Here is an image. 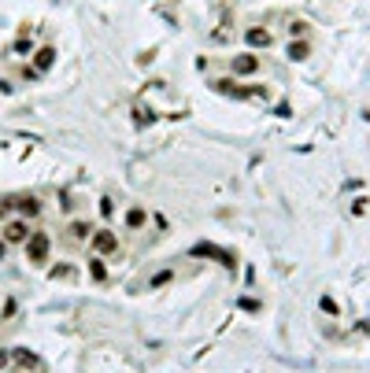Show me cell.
<instances>
[{
    "instance_id": "obj_1",
    "label": "cell",
    "mask_w": 370,
    "mask_h": 373,
    "mask_svg": "<svg viewBox=\"0 0 370 373\" xmlns=\"http://www.w3.org/2000/svg\"><path fill=\"white\" fill-rule=\"evenodd\" d=\"M48 248H52V240H48L45 233H30L26 255H30V263H34V266H45L48 263Z\"/></svg>"
},
{
    "instance_id": "obj_2",
    "label": "cell",
    "mask_w": 370,
    "mask_h": 373,
    "mask_svg": "<svg viewBox=\"0 0 370 373\" xmlns=\"http://www.w3.org/2000/svg\"><path fill=\"white\" fill-rule=\"evenodd\" d=\"M89 244H93L96 255H119V237L111 233V230H93Z\"/></svg>"
},
{
    "instance_id": "obj_3",
    "label": "cell",
    "mask_w": 370,
    "mask_h": 373,
    "mask_svg": "<svg viewBox=\"0 0 370 373\" xmlns=\"http://www.w3.org/2000/svg\"><path fill=\"white\" fill-rule=\"evenodd\" d=\"M26 240H30V225H26V218L15 215L4 230V244H26Z\"/></svg>"
},
{
    "instance_id": "obj_4",
    "label": "cell",
    "mask_w": 370,
    "mask_h": 373,
    "mask_svg": "<svg viewBox=\"0 0 370 373\" xmlns=\"http://www.w3.org/2000/svg\"><path fill=\"white\" fill-rule=\"evenodd\" d=\"M245 45L255 52V48H270V45H274V37H270V30H263V26H248L245 30Z\"/></svg>"
},
{
    "instance_id": "obj_5",
    "label": "cell",
    "mask_w": 370,
    "mask_h": 373,
    "mask_svg": "<svg viewBox=\"0 0 370 373\" xmlns=\"http://www.w3.org/2000/svg\"><path fill=\"white\" fill-rule=\"evenodd\" d=\"M122 222H126V230H130V233H137V230L149 225V211H144V207H126Z\"/></svg>"
},
{
    "instance_id": "obj_6",
    "label": "cell",
    "mask_w": 370,
    "mask_h": 373,
    "mask_svg": "<svg viewBox=\"0 0 370 373\" xmlns=\"http://www.w3.org/2000/svg\"><path fill=\"white\" fill-rule=\"evenodd\" d=\"M285 56H289V59H296V63H300V59H308V56H311V41H308V37H296L293 45H285Z\"/></svg>"
},
{
    "instance_id": "obj_7",
    "label": "cell",
    "mask_w": 370,
    "mask_h": 373,
    "mask_svg": "<svg viewBox=\"0 0 370 373\" xmlns=\"http://www.w3.org/2000/svg\"><path fill=\"white\" fill-rule=\"evenodd\" d=\"M52 63H56V48H52V45H45L41 52H37V59H34V71H48Z\"/></svg>"
},
{
    "instance_id": "obj_8",
    "label": "cell",
    "mask_w": 370,
    "mask_h": 373,
    "mask_svg": "<svg viewBox=\"0 0 370 373\" xmlns=\"http://www.w3.org/2000/svg\"><path fill=\"white\" fill-rule=\"evenodd\" d=\"M233 71L237 74H252V71H260V59H255V56H237L233 59Z\"/></svg>"
},
{
    "instance_id": "obj_9",
    "label": "cell",
    "mask_w": 370,
    "mask_h": 373,
    "mask_svg": "<svg viewBox=\"0 0 370 373\" xmlns=\"http://www.w3.org/2000/svg\"><path fill=\"white\" fill-rule=\"evenodd\" d=\"M89 270H93V278H96V281H104V278H108V270H104V263H100V259H93V263H89Z\"/></svg>"
},
{
    "instance_id": "obj_10",
    "label": "cell",
    "mask_w": 370,
    "mask_h": 373,
    "mask_svg": "<svg viewBox=\"0 0 370 373\" xmlns=\"http://www.w3.org/2000/svg\"><path fill=\"white\" fill-rule=\"evenodd\" d=\"M100 215H104V218H115V203H111V196L100 200Z\"/></svg>"
},
{
    "instance_id": "obj_11",
    "label": "cell",
    "mask_w": 370,
    "mask_h": 373,
    "mask_svg": "<svg viewBox=\"0 0 370 373\" xmlns=\"http://www.w3.org/2000/svg\"><path fill=\"white\" fill-rule=\"evenodd\" d=\"M318 307H323L326 314H337V311H341V307H337V303H333L330 296H323V300H318Z\"/></svg>"
},
{
    "instance_id": "obj_12",
    "label": "cell",
    "mask_w": 370,
    "mask_h": 373,
    "mask_svg": "<svg viewBox=\"0 0 370 373\" xmlns=\"http://www.w3.org/2000/svg\"><path fill=\"white\" fill-rule=\"evenodd\" d=\"M152 222H156V230H170V222H167V215H159V211H156V215H149Z\"/></svg>"
},
{
    "instance_id": "obj_13",
    "label": "cell",
    "mask_w": 370,
    "mask_h": 373,
    "mask_svg": "<svg viewBox=\"0 0 370 373\" xmlns=\"http://www.w3.org/2000/svg\"><path fill=\"white\" fill-rule=\"evenodd\" d=\"M366 203H370V200H366V196H359L356 203H352V215H363V211H366Z\"/></svg>"
},
{
    "instance_id": "obj_14",
    "label": "cell",
    "mask_w": 370,
    "mask_h": 373,
    "mask_svg": "<svg viewBox=\"0 0 370 373\" xmlns=\"http://www.w3.org/2000/svg\"><path fill=\"white\" fill-rule=\"evenodd\" d=\"M241 307H245V311H260V300H248L245 296V300H241Z\"/></svg>"
},
{
    "instance_id": "obj_15",
    "label": "cell",
    "mask_w": 370,
    "mask_h": 373,
    "mask_svg": "<svg viewBox=\"0 0 370 373\" xmlns=\"http://www.w3.org/2000/svg\"><path fill=\"white\" fill-rule=\"evenodd\" d=\"M4 248H8V244H4V240H0V259H4Z\"/></svg>"
}]
</instances>
